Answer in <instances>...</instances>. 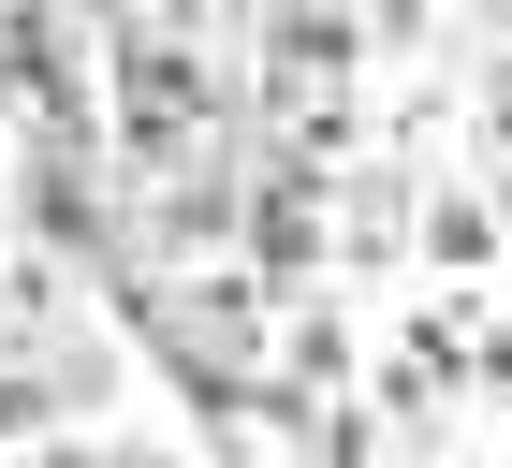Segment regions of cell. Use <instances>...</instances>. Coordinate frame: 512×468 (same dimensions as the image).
<instances>
[{
	"label": "cell",
	"instance_id": "obj_5",
	"mask_svg": "<svg viewBox=\"0 0 512 468\" xmlns=\"http://www.w3.org/2000/svg\"><path fill=\"white\" fill-rule=\"evenodd\" d=\"M483 147L512 161V59H498V74H483Z\"/></svg>",
	"mask_w": 512,
	"mask_h": 468
},
{
	"label": "cell",
	"instance_id": "obj_6",
	"mask_svg": "<svg viewBox=\"0 0 512 468\" xmlns=\"http://www.w3.org/2000/svg\"><path fill=\"white\" fill-rule=\"evenodd\" d=\"M15 468H103V454H74V439H30V454H15Z\"/></svg>",
	"mask_w": 512,
	"mask_h": 468
},
{
	"label": "cell",
	"instance_id": "obj_7",
	"mask_svg": "<svg viewBox=\"0 0 512 468\" xmlns=\"http://www.w3.org/2000/svg\"><path fill=\"white\" fill-rule=\"evenodd\" d=\"M483 30H512V0H483Z\"/></svg>",
	"mask_w": 512,
	"mask_h": 468
},
{
	"label": "cell",
	"instance_id": "obj_4",
	"mask_svg": "<svg viewBox=\"0 0 512 468\" xmlns=\"http://www.w3.org/2000/svg\"><path fill=\"white\" fill-rule=\"evenodd\" d=\"M469 381H483V395L512 410V322H483V337H469Z\"/></svg>",
	"mask_w": 512,
	"mask_h": 468
},
{
	"label": "cell",
	"instance_id": "obj_1",
	"mask_svg": "<svg viewBox=\"0 0 512 468\" xmlns=\"http://www.w3.org/2000/svg\"><path fill=\"white\" fill-rule=\"evenodd\" d=\"M205 117H220V74H205L191 44L118 30V161L132 176H176V161L205 147Z\"/></svg>",
	"mask_w": 512,
	"mask_h": 468
},
{
	"label": "cell",
	"instance_id": "obj_2",
	"mask_svg": "<svg viewBox=\"0 0 512 468\" xmlns=\"http://www.w3.org/2000/svg\"><path fill=\"white\" fill-rule=\"evenodd\" d=\"M278 381H293V395L352 381V322H337V308H293V337H278Z\"/></svg>",
	"mask_w": 512,
	"mask_h": 468
},
{
	"label": "cell",
	"instance_id": "obj_3",
	"mask_svg": "<svg viewBox=\"0 0 512 468\" xmlns=\"http://www.w3.org/2000/svg\"><path fill=\"white\" fill-rule=\"evenodd\" d=\"M483 249H498V205L439 191V205H425V264H483Z\"/></svg>",
	"mask_w": 512,
	"mask_h": 468
}]
</instances>
